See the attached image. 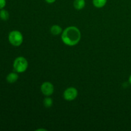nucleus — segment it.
I'll list each match as a JSON object with an SVG mask.
<instances>
[{"label":"nucleus","mask_w":131,"mask_h":131,"mask_svg":"<svg viewBox=\"0 0 131 131\" xmlns=\"http://www.w3.org/2000/svg\"><path fill=\"white\" fill-rule=\"evenodd\" d=\"M51 33H52L53 35L57 36L62 33V28L58 25H53L51 28Z\"/></svg>","instance_id":"nucleus-8"},{"label":"nucleus","mask_w":131,"mask_h":131,"mask_svg":"<svg viewBox=\"0 0 131 131\" xmlns=\"http://www.w3.org/2000/svg\"><path fill=\"white\" fill-rule=\"evenodd\" d=\"M8 41L13 46L19 47L23 42V34L19 31H12L8 34Z\"/></svg>","instance_id":"nucleus-3"},{"label":"nucleus","mask_w":131,"mask_h":131,"mask_svg":"<svg viewBox=\"0 0 131 131\" xmlns=\"http://www.w3.org/2000/svg\"><path fill=\"white\" fill-rule=\"evenodd\" d=\"M78 92L76 88L74 87H70L65 90L63 92V97L66 101H74L78 97Z\"/></svg>","instance_id":"nucleus-4"},{"label":"nucleus","mask_w":131,"mask_h":131,"mask_svg":"<svg viewBox=\"0 0 131 131\" xmlns=\"http://www.w3.org/2000/svg\"><path fill=\"white\" fill-rule=\"evenodd\" d=\"M43 106L46 107H51L53 104V101L49 96H47L46 98L43 99Z\"/></svg>","instance_id":"nucleus-11"},{"label":"nucleus","mask_w":131,"mask_h":131,"mask_svg":"<svg viewBox=\"0 0 131 131\" xmlns=\"http://www.w3.org/2000/svg\"><path fill=\"white\" fill-rule=\"evenodd\" d=\"M9 19V13L5 9L0 10V19L2 20H7Z\"/></svg>","instance_id":"nucleus-10"},{"label":"nucleus","mask_w":131,"mask_h":131,"mask_svg":"<svg viewBox=\"0 0 131 131\" xmlns=\"http://www.w3.org/2000/svg\"><path fill=\"white\" fill-rule=\"evenodd\" d=\"M6 0H0V10L3 9L6 6Z\"/></svg>","instance_id":"nucleus-12"},{"label":"nucleus","mask_w":131,"mask_h":131,"mask_svg":"<svg viewBox=\"0 0 131 131\" xmlns=\"http://www.w3.org/2000/svg\"><path fill=\"white\" fill-rule=\"evenodd\" d=\"M107 3V0H93V5L95 7L101 8L104 7Z\"/></svg>","instance_id":"nucleus-9"},{"label":"nucleus","mask_w":131,"mask_h":131,"mask_svg":"<svg viewBox=\"0 0 131 131\" xmlns=\"http://www.w3.org/2000/svg\"><path fill=\"white\" fill-rule=\"evenodd\" d=\"M19 79V75L15 72H10L6 76V81L9 83H14Z\"/></svg>","instance_id":"nucleus-6"},{"label":"nucleus","mask_w":131,"mask_h":131,"mask_svg":"<svg viewBox=\"0 0 131 131\" xmlns=\"http://www.w3.org/2000/svg\"><path fill=\"white\" fill-rule=\"evenodd\" d=\"M129 83H130V84L131 85V74H130V76H129Z\"/></svg>","instance_id":"nucleus-14"},{"label":"nucleus","mask_w":131,"mask_h":131,"mask_svg":"<svg viewBox=\"0 0 131 131\" xmlns=\"http://www.w3.org/2000/svg\"><path fill=\"white\" fill-rule=\"evenodd\" d=\"M28 67V62L25 58L19 56L15 58L13 63V67L15 71L17 73L24 72Z\"/></svg>","instance_id":"nucleus-2"},{"label":"nucleus","mask_w":131,"mask_h":131,"mask_svg":"<svg viewBox=\"0 0 131 131\" xmlns=\"http://www.w3.org/2000/svg\"><path fill=\"white\" fill-rule=\"evenodd\" d=\"M45 1H46L47 3L52 4L53 3H54L55 1H56V0H45Z\"/></svg>","instance_id":"nucleus-13"},{"label":"nucleus","mask_w":131,"mask_h":131,"mask_svg":"<svg viewBox=\"0 0 131 131\" xmlns=\"http://www.w3.org/2000/svg\"><path fill=\"white\" fill-rule=\"evenodd\" d=\"M41 92L45 96H51L54 90V85L50 82H44L41 85Z\"/></svg>","instance_id":"nucleus-5"},{"label":"nucleus","mask_w":131,"mask_h":131,"mask_svg":"<svg viewBox=\"0 0 131 131\" xmlns=\"http://www.w3.org/2000/svg\"><path fill=\"white\" fill-rule=\"evenodd\" d=\"M85 5V0H74V7L78 10H81L84 8Z\"/></svg>","instance_id":"nucleus-7"},{"label":"nucleus","mask_w":131,"mask_h":131,"mask_svg":"<svg viewBox=\"0 0 131 131\" xmlns=\"http://www.w3.org/2000/svg\"><path fill=\"white\" fill-rule=\"evenodd\" d=\"M81 38L80 30L75 26H69L63 31L61 40L65 45L74 46L78 44Z\"/></svg>","instance_id":"nucleus-1"}]
</instances>
